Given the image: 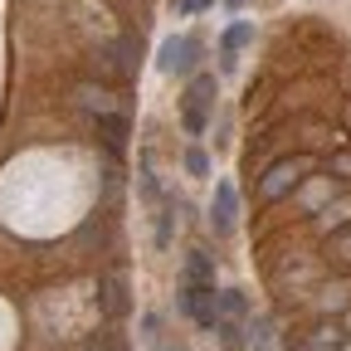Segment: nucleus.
I'll return each mask as SVG.
<instances>
[{"mask_svg":"<svg viewBox=\"0 0 351 351\" xmlns=\"http://www.w3.org/2000/svg\"><path fill=\"white\" fill-rule=\"evenodd\" d=\"M186 283H215V263H210L205 249H195V254L186 258Z\"/></svg>","mask_w":351,"mask_h":351,"instance_id":"obj_7","label":"nucleus"},{"mask_svg":"<svg viewBox=\"0 0 351 351\" xmlns=\"http://www.w3.org/2000/svg\"><path fill=\"white\" fill-rule=\"evenodd\" d=\"M258 351H263V346H258Z\"/></svg>","mask_w":351,"mask_h":351,"instance_id":"obj_15","label":"nucleus"},{"mask_svg":"<svg viewBox=\"0 0 351 351\" xmlns=\"http://www.w3.org/2000/svg\"><path fill=\"white\" fill-rule=\"evenodd\" d=\"M215 302H219V317H239V313H244V298H239L234 288H230V293H219Z\"/></svg>","mask_w":351,"mask_h":351,"instance_id":"obj_11","label":"nucleus"},{"mask_svg":"<svg viewBox=\"0 0 351 351\" xmlns=\"http://www.w3.org/2000/svg\"><path fill=\"white\" fill-rule=\"evenodd\" d=\"M181 313H191L200 327H210V332H215V322H219L215 283H186V288H181Z\"/></svg>","mask_w":351,"mask_h":351,"instance_id":"obj_2","label":"nucleus"},{"mask_svg":"<svg viewBox=\"0 0 351 351\" xmlns=\"http://www.w3.org/2000/svg\"><path fill=\"white\" fill-rule=\"evenodd\" d=\"M215 332H219V346H225V351H239V346H244V332H239V322H234V317H219V322H215Z\"/></svg>","mask_w":351,"mask_h":351,"instance_id":"obj_9","label":"nucleus"},{"mask_svg":"<svg viewBox=\"0 0 351 351\" xmlns=\"http://www.w3.org/2000/svg\"><path fill=\"white\" fill-rule=\"evenodd\" d=\"M249 39H254V20H234V25L225 29V54H239Z\"/></svg>","mask_w":351,"mask_h":351,"instance_id":"obj_8","label":"nucleus"},{"mask_svg":"<svg viewBox=\"0 0 351 351\" xmlns=\"http://www.w3.org/2000/svg\"><path fill=\"white\" fill-rule=\"evenodd\" d=\"M210 103H215V73H195L191 93H186V132H191V137H200V132H205Z\"/></svg>","mask_w":351,"mask_h":351,"instance_id":"obj_3","label":"nucleus"},{"mask_svg":"<svg viewBox=\"0 0 351 351\" xmlns=\"http://www.w3.org/2000/svg\"><path fill=\"white\" fill-rule=\"evenodd\" d=\"M234 215H239V195H234L230 181H219V186H215V215H210L215 234H230V230H234Z\"/></svg>","mask_w":351,"mask_h":351,"instance_id":"obj_4","label":"nucleus"},{"mask_svg":"<svg viewBox=\"0 0 351 351\" xmlns=\"http://www.w3.org/2000/svg\"><path fill=\"white\" fill-rule=\"evenodd\" d=\"M98 122H103V132H108V142H112V147H122V137H127V117L108 112V117H98Z\"/></svg>","mask_w":351,"mask_h":351,"instance_id":"obj_10","label":"nucleus"},{"mask_svg":"<svg viewBox=\"0 0 351 351\" xmlns=\"http://www.w3.org/2000/svg\"><path fill=\"white\" fill-rule=\"evenodd\" d=\"M186 171H191V176H205V171H210V156H205L200 147H191V152H186Z\"/></svg>","mask_w":351,"mask_h":351,"instance_id":"obj_12","label":"nucleus"},{"mask_svg":"<svg viewBox=\"0 0 351 351\" xmlns=\"http://www.w3.org/2000/svg\"><path fill=\"white\" fill-rule=\"evenodd\" d=\"M298 171H307V161H283V166H274V176L263 181V200H274V195H283L293 181H298Z\"/></svg>","mask_w":351,"mask_h":351,"instance_id":"obj_5","label":"nucleus"},{"mask_svg":"<svg viewBox=\"0 0 351 351\" xmlns=\"http://www.w3.org/2000/svg\"><path fill=\"white\" fill-rule=\"evenodd\" d=\"M73 98H78V108H88V112H98V117H108V112H112V98H108V88H93V83H78V88H73Z\"/></svg>","mask_w":351,"mask_h":351,"instance_id":"obj_6","label":"nucleus"},{"mask_svg":"<svg viewBox=\"0 0 351 351\" xmlns=\"http://www.w3.org/2000/svg\"><path fill=\"white\" fill-rule=\"evenodd\" d=\"M195 54H200V39L176 34V39H166L161 49H156V69L161 73H191L195 69Z\"/></svg>","mask_w":351,"mask_h":351,"instance_id":"obj_1","label":"nucleus"},{"mask_svg":"<svg viewBox=\"0 0 351 351\" xmlns=\"http://www.w3.org/2000/svg\"><path fill=\"white\" fill-rule=\"evenodd\" d=\"M230 5H234V10H239V5H244V0H230Z\"/></svg>","mask_w":351,"mask_h":351,"instance_id":"obj_14","label":"nucleus"},{"mask_svg":"<svg viewBox=\"0 0 351 351\" xmlns=\"http://www.w3.org/2000/svg\"><path fill=\"white\" fill-rule=\"evenodd\" d=\"M181 10H200V5H210V0H176Z\"/></svg>","mask_w":351,"mask_h":351,"instance_id":"obj_13","label":"nucleus"}]
</instances>
